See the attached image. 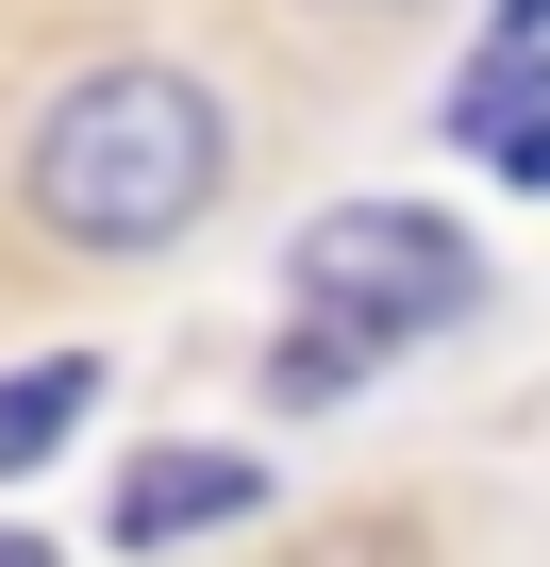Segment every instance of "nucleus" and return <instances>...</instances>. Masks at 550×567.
<instances>
[{
	"label": "nucleus",
	"mask_w": 550,
	"mask_h": 567,
	"mask_svg": "<svg viewBox=\"0 0 550 567\" xmlns=\"http://www.w3.org/2000/svg\"><path fill=\"white\" fill-rule=\"evenodd\" d=\"M533 101H550V34H484V51L450 68V134H467V151H484L500 117H533Z\"/></svg>",
	"instance_id": "5"
},
{
	"label": "nucleus",
	"mask_w": 550,
	"mask_h": 567,
	"mask_svg": "<svg viewBox=\"0 0 550 567\" xmlns=\"http://www.w3.org/2000/svg\"><path fill=\"white\" fill-rule=\"evenodd\" d=\"M101 384H117L101 351H34V368H0V484H34V467L101 417Z\"/></svg>",
	"instance_id": "4"
},
{
	"label": "nucleus",
	"mask_w": 550,
	"mask_h": 567,
	"mask_svg": "<svg viewBox=\"0 0 550 567\" xmlns=\"http://www.w3.org/2000/svg\"><path fill=\"white\" fill-rule=\"evenodd\" d=\"M484 167H500L517 200H550V101H533V117H500V134H484Z\"/></svg>",
	"instance_id": "6"
},
{
	"label": "nucleus",
	"mask_w": 550,
	"mask_h": 567,
	"mask_svg": "<svg viewBox=\"0 0 550 567\" xmlns=\"http://www.w3.org/2000/svg\"><path fill=\"white\" fill-rule=\"evenodd\" d=\"M234 184V101L167 51H101L84 84H51V117L18 134V217L68 267H151L217 217Z\"/></svg>",
	"instance_id": "1"
},
{
	"label": "nucleus",
	"mask_w": 550,
	"mask_h": 567,
	"mask_svg": "<svg viewBox=\"0 0 550 567\" xmlns=\"http://www.w3.org/2000/svg\"><path fill=\"white\" fill-rule=\"evenodd\" d=\"M500 34H550V0H500Z\"/></svg>",
	"instance_id": "7"
},
{
	"label": "nucleus",
	"mask_w": 550,
	"mask_h": 567,
	"mask_svg": "<svg viewBox=\"0 0 550 567\" xmlns=\"http://www.w3.org/2000/svg\"><path fill=\"white\" fill-rule=\"evenodd\" d=\"M351 18H417V0H351Z\"/></svg>",
	"instance_id": "8"
},
{
	"label": "nucleus",
	"mask_w": 550,
	"mask_h": 567,
	"mask_svg": "<svg viewBox=\"0 0 550 567\" xmlns=\"http://www.w3.org/2000/svg\"><path fill=\"white\" fill-rule=\"evenodd\" d=\"M234 517H267V467H250V451H134V467H117V501H101V534H117V550L234 534Z\"/></svg>",
	"instance_id": "3"
},
{
	"label": "nucleus",
	"mask_w": 550,
	"mask_h": 567,
	"mask_svg": "<svg viewBox=\"0 0 550 567\" xmlns=\"http://www.w3.org/2000/svg\"><path fill=\"white\" fill-rule=\"evenodd\" d=\"M467 301H484V250H467L434 200H334V217L284 234V318H351V334L417 351V334H450Z\"/></svg>",
	"instance_id": "2"
}]
</instances>
